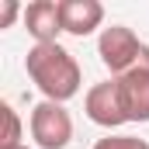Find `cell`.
<instances>
[{"instance_id":"cell-11","label":"cell","mask_w":149,"mask_h":149,"mask_svg":"<svg viewBox=\"0 0 149 149\" xmlns=\"http://www.w3.org/2000/svg\"><path fill=\"white\" fill-rule=\"evenodd\" d=\"M17 149H28V146H17Z\"/></svg>"},{"instance_id":"cell-2","label":"cell","mask_w":149,"mask_h":149,"mask_svg":"<svg viewBox=\"0 0 149 149\" xmlns=\"http://www.w3.org/2000/svg\"><path fill=\"white\" fill-rule=\"evenodd\" d=\"M146 49L149 45L128 24H108L97 35V56H101L104 70H111V76H121V73H128V70H135Z\"/></svg>"},{"instance_id":"cell-5","label":"cell","mask_w":149,"mask_h":149,"mask_svg":"<svg viewBox=\"0 0 149 149\" xmlns=\"http://www.w3.org/2000/svg\"><path fill=\"white\" fill-rule=\"evenodd\" d=\"M83 111L87 118L94 121V125H101V128H121V125H128V118L121 111V97H118V83L111 80H101V83H94L90 90H87V97H83Z\"/></svg>"},{"instance_id":"cell-4","label":"cell","mask_w":149,"mask_h":149,"mask_svg":"<svg viewBox=\"0 0 149 149\" xmlns=\"http://www.w3.org/2000/svg\"><path fill=\"white\" fill-rule=\"evenodd\" d=\"M114 83H118V97H121L125 118L135 121V125H146L149 121V49L142 52L139 66L114 76Z\"/></svg>"},{"instance_id":"cell-3","label":"cell","mask_w":149,"mask_h":149,"mask_svg":"<svg viewBox=\"0 0 149 149\" xmlns=\"http://www.w3.org/2000/svg\"><path fill=\"white\" fill-rule=\"evenodd\" d=\"M28 128L38 149H66L73 142V118L66 104H56V101H38L31 108Z\"/></svg>"},{"instance_id":"cell-10","label":"cell","mask_w":149,"mask_h":149,"mask_svg":"<svg viewBox=\"0 0 149 149\" xmlns=\"http://www.w3.org/2000/svg\"><path fill=\"white\" fill-rule=\"evenodd\" d=\"M17 17H24V7H21L17 0H0V31L10 28Z\"/></svg>"},{"instance_id":"cell-8","label":"cell","mask_w":149,"mask_h":149,"mask_svg":"<svg viewBox=\"0 0 149 149\" xmlns=\"http://www.w3.org/2000/svg\"><path fill=\"white\" fill-rule=\"evenodd\" d=\"M0 118H3V135H0V149H17L24 146V125H21V114L14 111V104H0Z\"/></svg>"},{"instance_id":"cell-7","label":"cell","mask_w":149,"mask_h":149,"mask_svg":"<svg viewBox=\"0 0 149 149\" xmlns=\"http://www.w3.org/2000/svg\"><path fill=\"white\" fill-rule=\"evenodd\" d=\"M59 10H63V31L73 38H87L104 24L101 0H59Z\"/></svg>"},{"instance_id":"cell-6","label":"cell","mask_w":149,"mask_h":149,"mask_svg":"<svg viewBox=\"0 0 149 149\" xmlns=\"http://www.w3.org/2000/svg\"><path fill=\"white\" fill-rule=\"evenodd\" d=\"M24 31L35 38V45H49V42H59L63 35V10H59V0H35L24 7Z\"/></svg>"},{"instance_id":"cell-1","label":"cell","mask_w":149,"mask_h":149,"mask_svg":"<svg viewBox=\"0 0 149 149\" xmlns=\"http://www.w3.org/2000/svg\"><path fill=\"white\" fill-rule=\"evenodd\" d=\"M24 70L31 76L38 90H42V101H56V104H66L73 101L83 87V73H80V63L76 56L59 45V42H49V45H31L28 56H24Z\"/></svg>"},{"instance_id":"cell-9","label":"cell","mask_w":149,"mask_h":149,"mask_svg":"<svg viewBox=\"0 0 149 149\" xmlns=\"http://www.w3.org/2000/svg\"><path fill=\"white\" fill-rule=\"evenodd\" d=\"M94 149H149V142L139 135H104L94 142Z\"/></svg>"}]
</instances>
